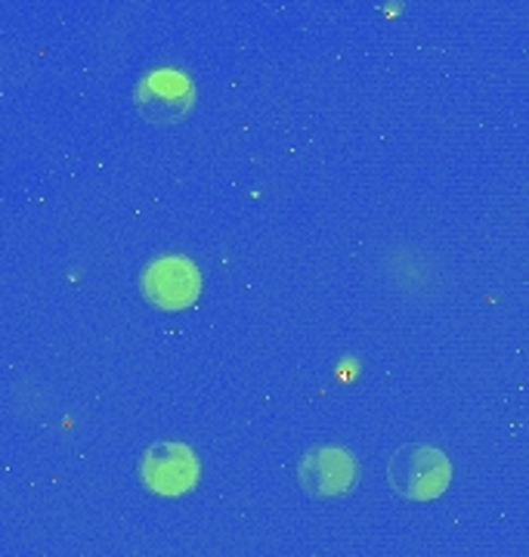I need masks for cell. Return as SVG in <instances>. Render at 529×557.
Returning a JSON list of instances; mask_svg holds the SVG:
<instances>
[{
	"label": "cell",
	"mask_w": 529,
	"mask_h": 557,
	"mask_svg": "<svg viewBox=\"0 0 529 557\" xmlns=\"http://www.w3.org/2000/svg\"><path fill=\"white\" fill-rule=\"evenodd\" d=\"M300 486L316 498H334L350 493L356 483V461L347 449L337 446H319L300 458L297 465Z\"/></svg>",
	"instance_id": "cell-2"
},
{
	"label": "cell",
	"mask_w": 529,
	"mask_h": 557,
	"mask_svg": "<svg viewBox=\"0 0 529 557\" xmlns=\"http://www.w3.org/2000/svg\"><path fill=\"white\" fill-rule=\"evenodd\" d=\"M143 480L161 496H183L198 480V461L180 443H158L143 458Z\"/></svg>",
	"instance_id": "cell-5"
},
{
	"label": "cell",
	"mask_w": 529,
	"mask_h": 557,
	"mask_svg": "<svg viewBox=\"0 0 529 557\" xmlns=\"http://www.w3.org/2000/svg\"><path fill=\"white\" fill-rule=\"evenodd\" d=\"M452 465L433 446H418L409 443L399 453H393L387 465V483L396 496L403 498H436L450 486Z\"/></svg>",
	"instance_id": "cell-1"
},
{
	"label": "cell",
	"mask_w": 529,
	"mask_h": 557,
	"mask_svg": "<svg viewBox=\"0 0 529 557\" xmlns=\"http://www.w3.org/2000/svg\"><path fill=\"white\" fill-rule=\"evenodd\" d=\"M137 106L152 124H174L193 109V84L183 72H156L139 84Z\"/></svg>",
	"instance_id": "cell-4"
},
{
	"label": "cell",
	"mask_w": 529,
	"mask_h": 557,
	"mask_svg": "<svg viewBox=\"0 0 529 557\" xmlns=\"http://www.w3.org/2000/svg\"><path fill=\"white\" fill-rule=\"evenodd\" d=\"M201 278L186 258L156 260L143 276V295L161 310H183L198 298Z\"/></svg>",
	"instance_id": "cell-3"
}]
</instances>
